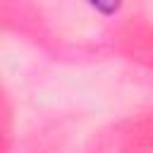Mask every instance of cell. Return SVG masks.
Masks as SVG:
<instances>
[{"mask_svg": "<svg viewBox=\"0 0 153 153\" xmlns=\"http://www.w3.org/2000/svg\"><path fill=\"white\" fill-rule=\"evenodd\" d=\"M91 7H96L98 12H103V14H112V12H117L120 10V0H86Z\"/></svg>", "mask_w": 153, "mask_h": 153, "instance_id": "6da1fadb", "label": "cell"}]
</instances>
